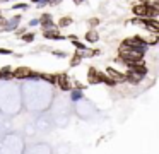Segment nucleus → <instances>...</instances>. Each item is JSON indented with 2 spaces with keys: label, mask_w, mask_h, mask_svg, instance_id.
Wrapping results in <instances>:
<instances>
[{
  "label": "nucleus",
  "mask_w": 159,
  "mask_h": 154,
  "mask_svg": "<svg viewBox=\"0 0 159 154\" xmlns=\"http://www.w3.org/2000/svg\"><path fill=\"white\" fill-rule=\"evenodd\" d=\"M55 84H58V87L62 89V91H70V89H72V84L69 82L67 74H58V75H55Z\"/></svg>",
  "instance_id": "f257e3e1"
},
{
  "label": "nucleus",
  "mask_w": 159,
  "mask_h": 154,
  "mask_svg": "<svg viewBox=\"0 0 159 154\" xmlns=\"http://www.w3.org/2000/svg\"><path fill=\"white\" fill-rule=\"evenodd\" d=\"M125 81L130 82V84H139V82L142 81V77H140V75H137V74H134L132 70H128L127 74H125Z\"/></svg>",
  "instance_id": "6e6552de"
},
{
  "label": "nucleus",
  "mask_w": 159,
  "mask_h": 154,
  "mask_svg": "<svg viewBox=\"0 0 159 154\" xmlns=\"http://www.w3.org/2000/svg\"><path fill=\"white\" fill-rule=\"evenodd\" d=\"M103 82H104V84H108V86H115V84H116V82H113V81H111V79H108V77H106V75H104V79H103Z\"/></svg>",
  "instance_id": "4be33fe9"
},
{
  "label": "nucleus",
  "mask_w": 159,
  "mask_h": 154,
  "mask_svg": "<svg viewBox=\"0 0 159 154\" xmlns=\"http://www.w3.org/2000/svg\"><path fill=\"white\" fill-rule=\"evenodd\" d=\"M98 40H99V34H98L96 31H89V33H86V41H89V43H96Z\"/></svg>",
  "instance_id": "9d476101"
},
{
  "label": "nucleus",
  "mask_w": 159,
  "mask_h": 154,
  "mask_svg": "<svg viewBox=\"0 0 159 154\" xmlns=\"http://www.w3.org/2000/svg\"><path fill=\"white\" fill-rule=\"evenodd\" d=\"M24 33H26V27H17V29H16V36H19V38H21Z\"/></svg>",
  "instance_id": "6ab92c4d"
},
{
  "label": "nucleus",
  "mask_w": 159,
  "mask_h": 154,
  "mask_svg": "<svg viewBox=\"0 0 159 154\" xmlns=\"http://www.w3.org/2000/svg\"><path fill=\"white\" fill-rule=\"evenodd\" d=\"M21 38H22V41H26V43H31V41H34V33H24Z\"/></svg>",
  "instance_id": "2eb2a0df"
},
{
  "label": "nucleus",
  "mask_w": 159,
  "mask_h": 154,
  "mask_svg": "<svg viewBox=\"0 0 159 154\" xmlns=\"http://www.w3.org/2000/svg\"><path fill=\"white\" fill-rule=\"evenodd\" d=\"M53 55H55V57L63 58V57H65V51H53Z\"/></svg>",
  "instance_id": "b1692460"
},
{
  "label": "nucleus",
  "mask_w": 159,
  "mask_h": 154,
  "mask_svg": "<svg viewBox=\"0 0 159 154\" xmlns=\"http://www.w3.org/2000/svg\"><path fill=\"white\" fill-rule=\"evenodd\" d=\"M147 10H149L147 5H144V3H135L134 9H132V12H134L135 17H145L147 16Z\"/></svg>",
  "instance_id": "39448f33"
},
{
  "label": "nucleus",
  "mask_w": 159,
  "mask_h": 154,
  "mask_svg": "<svg viewBox=\"0 0 159 154\" xmlns=\"http://www.w3.org/2000/svg\"><path fill=\"white\" fill-rule=\"evenodd\" d=\"M43 36H45L46 40H65V36H63V34H58L57 31H45Z\"/></svg>",
  "instance_id": "1a4fd4ad"
},
{
  "label": "nucleus",
  "mask_w": 159,
  "mask_h": 154,
  "mask_svg": "<svg viewBox=\"0 0 159 154\" xmlns=\"http://www.w3.org/2000/svg\"><path fill=\"white\" fill-rule=\"evenodd\" d=\"M87 79H89L91 84H99V82H103L104 74H101V72H98L94 67H91L89 72H87Z\"/></svg>",
  "instance_id": "7ed1b4c3"
},
{
  "label": "nucleus",
  "mask_w": 159,
  "mask_h": 154,
  "mask_svg": "<svg viewBox=\"0 0 159 154\" xmlns=\"http://www.w3.org/2000/svg\"><path fill=\"white\" fill-rule=\"evenodd\" d=\"M72 24V17H62V19L58 21V27H67Z\"/></svg>",
  "instance_id": "ddd939ff"
},
{
  "label": "nucleus",
  "mask_w": 159,
  "mask_h": 154,
  "mask_svg": "<svg viewBox=\"0 0 159 154\" xmlns=\"http://www.w3.org/2000/svg\"><path fill=\"white\" fill-rule=\"evenodd\" d=\"M31 72L33 70L28 68V67H17L16 70H12V77H16V79H28Z\"/></svg>",
  "instance_id": "20e7f679"
},
{
  "label": "nucleus",
  "mask_w": 159,
  "mask_h": 154,
  "mask_svg": "<svg viewBox=\"0 0 159 154\" xmlns=\"http://www.w3.org/2000/svg\"><path fill=\"white\" fill-rule=\"evenodd\" d=\"M72 2H75V3H82L84 0H72Z\"/></svg>",
  "instance_id": "bb28decb"
},
{
  "label": "nucleus",
  "mask_w": 159,
  "mask_h": 154,
  "mask_svg": "<svg viewBox=\"0 0 159 154\" xmlns=\"http://www.w3.org/2000/svg\"><path fill=\"white\" fill-rule=\"evenodd\" d=\"M12 9H17V10H26L28 9V3H16V5H12Z\"/></svg>",
  "instance_id": "a211bd4d"
},
{
  "label": "nucleus",
  "mask_w": 159,
  "mask_h": 154,
  "mask_svg": "<svg viewBox=\"0 0 159 154\" xmlns=\"http://www.w3.org/2000/svg\"><path fill=\"white\" fill-rule=\"evenodd\" d=\"M45 21H52V16H50V14H43L41 19H39V22H45Z\"/></svg>",
  "instance_id": "aec40b11"
},
{
  "label": "nucleus",
  "mask_w": 159,
  "mask_h": 154,
  "mask_svg": "<svg viewBox=\"0 0 159 154\" xmlns=\"http://www.w3.org/2000/svg\"><path fill=\"white\" fill-rule=\"evenodd\" d=\"M98 24H99V19H89V26H98Z\"/></svg>",
  "instance_id": "5701e85b"
},
{
  "label": "nucleus",
  "mask_w": 159,
  "mask_h": 154,
  "mask_svg": "<svg viewBox=\"0 0 159 154\" xmlns=\"http://www.w3.org/2000/svg\"><path fill=\"white\" fill-rule=\"evenodd\" d=\"M106 75L108 79H111L113 82H125V74H121V72H118L116 68H113V67H108L106 68Z\"/></svg>",
  "instance_id": "f03ea898"
},
{
  "label": "nucleus",
  "mask_w": 159,
  "mask_h": 154,
  "mask_svg": "<svg viewBox=\"0 0 159 154\" xmlns=\"http://www.w3.org/2000/svg\"><path fill=\"white\" fill-rule=\"evenodd\" d=\"M74 46H75V50L77 51H87V46H86V44H84V43H80V41H74Z\"/></svg>",
  "instance_id": "dca6fc26"
},
{
  "label": "nucleus",
  "mask_w": 159,
  "mask_h": 154,
  "mask_svg": "<svg viewBox=\"0 0 159 154\" xmlns=\"http://www.w3.org/2000/svg\"><path fill=\"white\" fill-rule=\"evenodd\" d=\"M43 27V31H57V26L53 24V21H45V22H39Z\"/></svg>",
  "instance_id": "9b49d317"
},
{
  "label": "nucleus",
  "mask_w": 159,
  "mask_h": 154,
  "mask_svg": "<svg viewBox=\"0 0 159 154\" xmlns=\"http://www.w3.org/2000/svg\"><path fill=\"white\" fill-rule=\"evenodd\" d=\"M33 3H41V0H31Z\"/></svg>",
  "instance_id": "a878e982"
},
{
  "label": "nucleus",
  "mask_w": 159,
  "mask_h": 154,
  "mask_svg": "<svg viewBox=\"0 0 159 154\" xmlns=\"http://www.w3.org/2000/svg\"><path fill=\"white\" fill-rule=\"evenodd\" d=\"M19 22H21V16L12 17V19L9 21V22H5V24H4V31H14V29H17Z\"/></svg>",
  "instance_id": "0eeeda50"
},
{
  "label": "nucleus",
  "mask_w": 159,
  "mask_h": 154,
  "mask_svg": "<svg viewBox=\"0 0 159 154\" xmlns=\"http://www.w3.org/2000/svg\"><path fill=\"white\" fill-rule=\"evenodd\" d=\"M70 98H72V101H79V99H82V91L74 89V91L70 92Z\"/></svg>",
  "instance_id": "4468645a"
},
{
  "label": "nucleus",
  "mask_w": 159,
  "mask_h": 154,
  "mask_svg": "<svg viewBox=\"0 0 159 154\" xmlns=\"http://www.w3.org/2000/svg\"><path fill=\"white\" fill-rule=\"evenodd\" d=\"M29 26H39V19H33V21H29Z\"/></svg>",
  "instance_id": "393cba45"
},
{
  "label": "nucleus",
  "mask_w": 159,
  "mask_h": 154,
  "mask_svg": "<svg viewBox=\"0 0 159 154\" xmlns=\"http://www.w3.org/2000/svg\"><path fill=\"white\" fill-rule=\"evenodd\" d=\"M80 62H82V53H80V51H75V55H74L72 60H70V67H75Z\"/></svg>",
  "instance_id": "f8f14e48"
},
{
  "label": "nucleus",
  "mask_w": 159,
  "mask_h": 154,
  "mask_svg": "<svg viewBox=\"0 0 159 154\" xmlns=\"http://www.w3.org/2000/svg\"><path fill=\"white\" fill-rule=\"evenodd\" d=\"M0 55H12V50H9V48H0Z\"/></svg>",
  "instance_id": "412c9836"
},
{
  "label": "nucleus",
  "mask_w": 159,
  "mask_h": 154,
  "mask_svg": "<svg viewBox=\"0 0 159 154\" xmlns=\"http://www.w3.org/2000/svg\"><path fill=\"white\" fill-rule=\"evenodd\" d=\"M39 79H43V81H46V82H52V84H55V75H48V74H39Z\"/></svg>",
  "instance_id": "f3484780"
},
{
  "label": "nucleus",
  "mask_w": 159,
  "mask_h": 154,
  "mask_svg": "<svg viewBox=\"0 0 159 154\" xmlns=\"http://www.w3.org/2000/svg\"><path fill=\"white\" fill-rule=\"evenodd\" d=\"M130 68L134 74H137V75H140V77H144L145 74H147V67H145V63L144 62H140V63H134V65H130Z\"/></svg>",
  "instance_id": "423d86ee"
}]
</instances>
